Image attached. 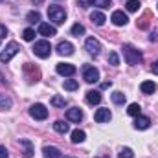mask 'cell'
<instances>
[{
    "instance_id": "obj_24",
    "label": "cell",
    "mask_w": 158,
    "mask_h": 158,
    "mask_svg": "<svg viewBox=\"0 0 158 158\" xmlns=\"http://www.w3.org/2000/svg\"><path fill=\"white\" fill-rule=\"evenodd\" d=\"M52 105L57 107V109H64V107H66V99L61 98V96H53V98H52Z\"/></svg>"
},
{
    "instance_id": "obj_26",
    "label": "cell",
    "mask_w": 158,
    "mask_h": 158,
    "mask_svg": "<svg viewBox=\"0 0 158 158\" xmlns=\"http://www.w3.org/2000/svg\"><path fill=\"white\" fill-rule=\"evenodd\" d=\"M63 86H64V90H77V88H79V83L76 81V79H64Z\"/></svg>"
},
{
    "instance_id": "obj_30",
    "label": "cell",
    "mask_w": 158,
    "mask_h": 158,
    "mask_svg": "<svg viewBox=\"0 0 158 158\" xmlns=\"http://www.w3.org/2000/svg\"><path fill=\"white\" fill-rule=\"evenodd\" d=\"M22 39L28 40V42H31V40L35 39V30H31V28H26V30L22 31Z\"/></svg>"
},
{
    "instance_id": "obj_39",
    "label": "cell",
    "mask_w": 158,
    "mask_h": 158,
    "mask_svg": "<svg viewBox=\"0 0 158 158\" xmlns=\"http://www.w3.org/2000/svg\"><path fill=\"white\" fill-rule=\"evenodd\" d=\"M151 70H153V74H156V76H158V61H155V63H153Z\"/></svg>"
},
{
    "instance_id": "obj_11",
    "label": "cell",
    "mask_w": 158,
    "mask_h": 158,
    "mask_svg": "<svg viewBox=\"0 0 158 158\" xmlns=\"http://www.w3.org/2000/svg\"><path fill=\"white\" fill-rule=\"evenodd\" d=\"M57 53L59 55H72L74 53V44L68 42V40H61L57 44Z\"/></svg>"
},
{
    "instance_id": "obj_29",
    "label": "cell",
    "mask_w": 158,
    "mask_h": 158,
    "mask_svg": "<svg viewBox=\"0 0 158 158\" xmlns=\"http://www.w3.org/2000/svg\"><path fill=\"white\" fill-rule=\"evenodd\" d=\"M26 20H28V22H31V24L39 22V20H40V13H39V11H30V13L26 15Z\"/></svg>"
},
{
    "instance_id": "obj_34",
    "label": "cell",
    "mask_w": 158,
    "mask_h": 158,
    "mask_svg": "<svg viewBox=\"0 0 158 158\" xmlns=\"http://www.w3.org/2000/svg\"><path fill=\"white\" fill-rule=\"evenodd\" d=\"M149 17H151V13L145 11V13H143V19L138 22V26H140V28H147V20H149Z\"/></svg>"
},
{
    "instance_id": "obj_13",
    "label": "cell",
    "mask_w": 158,
    "mask_h": 158,
    "mask_svg": "<svg viewBox=\"0 0 158 158\" xmlns=\"http://www.w3.org/2000/svg\"><path fill=\"white\" fill-rule=\"evenodd\" d=\"M42 155H44V158H64L63 153H61L57 147H53V145H46V147L42 149Z\"/></svg>"
},
{
    "instance_id": "obj_7",
    "label": "cell",
    "mask_w": 158,
    "mask_h": 158,
    "mask_svg": "<svg viewBox=\"0 0 158 158\" xmlns=\"http://www.w3.org/2000/svg\"><path fill=\"white\" fill-rule=\"evenodd\" d=\"M85 48H86V52H88L90 55H99V52H101V42L98 39H94V37H88V39L85 40Z\"/></svg>"
},
{
    "instance_id": "obj_28",
    "label": "cell",
    "mask_w": 158,
    "mask_h": 158,
    "mask_svg": "<svg viewBox=\"0 0 158 158\" xmlns=\"http://www.w3.org/2000/svg\"><path fill=\"white\" fill-rule=\"evenodd\" d=\"M72 35H74V37H81V35H85V26H83V24H74V26H72Z\"/></svg>"
},
{
    "instance_id": "obj_9",
    "label": "cell",
    "mask_w": 158,
    "mask_h": 158,
    "mask_svg": "<svg viewBox=\"0 0 158 158\" xmlns=\"http://www.w3.org/2000/svg\"><path fill=\"white\" fill-rule=\"evenodd\" d=\"M39 35H42V37H53V35H57V30H55V26H52L48 22H40Z\"/></svg>"
},
{
    "instance_id": "obj_3",
    "label": "cell",
    "mask_w": 158,
    "mask_h": 158,
    "mask_svg": "<svg viewBox=\"0 0 158 158\" xmlns=\"http://www.w3.org/2000/svg\"><path fill=\"white\" fill-rule=\"evenodd\" d=\"M19 50H20V46H19L17 42H9V44H6V48L0 52V63H9V61L19 53Z\"/></svg>"
},
{
    "instance_id": "obj_4",
    "label": "cell",
    "mask_w": 158,
    "mask_h": 158,
    "mask_svg": "<svg viewBox=\"0 0 158 158\" xmlns=\"http://www.w3.org/2000/svg\"><path fill=\"white\" fill-rule=\"evenodd\" d=\"M33 53L40 57V59H46L52 55V44L48 40H37L35 46H33Z\"/></svg>"
},
{
    "instance_id": "obj_27",
    "label": "cell",
    "mask_w": 158,
    "mask_h": 158,
    "mask_svg": "<svg viewBox=\"0 0 158 158\" xmlns=\"http://www.w3.org/2000/svg\"><path fill=\"white\" fill-rule=\"evenodd\" d=\"M112 101H114L116 105H123V103H125V94L119 92V90L112 92Z\"/></svg>"
},
{
    "instance_id": "obj_15",
    "label": "cell",
    "mask_w": 158,
    "mask_h": 158,
    "mask_svg": "<svg viewBox=\"0 0 158 158\" xmlns=\"http://www.w3.org/2000/svg\"><path fill=\"white\" fill-rule=\"evenodd\" d=\"M149 125H151V119L147 116H136V119H134V127L138 131H145V129H149Z\"/></svg>"
},
{
    "instance_id": "obj_8",
    "label": "cell",
    "mask_w": 158,
    "mask_h": 158,
    "mask_svg": "<svg viewBox=\"0 0 158 158\" xmlns=\"http://www.w3.org/2000/svg\"><path fill=\"white\" fill-rule=\"evenodd\" d=\"M55 70H57L59 76H64V77H70V76L76 74V66L74 64H68V63H59Z\"/></svg>"
},
{
    "instance_id": "obj_38",
    "label": "cell",
    "mask_w": 158,
    "mask_h": 158,
    "mask_svg": "<svg viewBox=\"0 0 158 158\" xmlns=\"http://www.w3.org/2000/svg\"><path fill=\"white\" fill-rule=\"evenodd\" d=\"M6 35H7V30H6V26L0 24V42H2V39H6Z\"/></svg>"
},
{
    "instance_id": "obj_21",
    "label": "cell",
    "mask_w": 158,
    "mask_h": 158,
    "mask_svg": "<svg viewBox=\"0 0 158 158\" xmlns=\"http://www.w3.org/2000/svg\"><path fill=\"white\" fill-rule=\"evenodd\" d=\"M11 105H13L11 98L6 94H0V110H7V109H11Z\"/></svg>"
},
{
    "instance_id": "obj_2",
    "label": "cell",
    "mask_w": 158,
    "mask_h": 158,
    "mask_svg": "<svg viewBox=\"0 0 158 158\" xmlns=\"http://www.w3.org/2000/svg\"><path fill=\"white\" fill-rule=\"evenodd\" d=\"M48 19H50L53 24H64V20H66V11H64L61 6H50V7H48Z\"/></svg>"
},
{
    "instance_id": "obj_25",
    "label": "cell",
    "mask_w": 158,
    "mask_h": 158,
    "mask_svg": "<svg viewBox=\"0 0 158 158\" xmlns=\"http://www.w3.org/2000/svg\"><path fill=\"white\" fill-rule=\"evenodd\" d=\"M140 6H142V4H140V0H127V6H125V7H127V11H129V13H134V11H138V9H140Z\"/></svg>"
},
{
    "instance_id": "obj_36",
    "label": "cell",
    "mask_w": 158,
    "mask_h": 158,
    "mask_svg": "<svg viewBox=\"0 0 158 158\" xmlns=\"http://www.w3.org/2000/svg\"><path fill=\"white\" fill-rule=\"evenodd\" d=\"M77 4L83 7V9H86V7H90V6H92V0H77Z\"/></svg>"
},
{
    "instance_id": "obj_12",
    "label": "cell",
    "mask_w": 158,
    "mask_h": 158,
    "mask_svg": "<svg viewBox=\"0 0 158 158\" xmlns=\"http://www.w3.org/2000/svg\"><path fill=\"white\" fill-rule=\"evenodd\" d=\"M110 118H112V114H110L109 109H98L96 114H94V119L98 123H107V121H110Z\"/></svg>"
},
{
    "instance_id": "obj_6",
    "label": "cell",
    "mask_w": 158,
    "mask_h": 158,
    "mask_svg": "<svg viewBox=\"0 0 158 158\" xmlns=\"http://www.w3.org/2000/svg\"><path fill=\"white\" fill-rule=\"evenodd\" d=\"M30 116L33 119H46L48 118V109L42 105V103H35V105H31L30 107Z\"/></svg>"
},
{
    "instance_id": "obj_41",
    "label": "cell",
    "mask_w": 158,
    "mask_h": 158,
    "mask_svg": "<svg viewBox=\"0 0 158 158\" xmlns=\"http://www.w3.org/2000/svg\"><path fill=\"white\" fill-rule=\"evenodd\" d=\"M70 158H72V156H70Z\"/></svg>"
},
{
    "instance_id": "obj_17",
    "label": "cell",
    "mask_w": 158,
    "mask_h": 158,
    "mask_svg": "<svg viewBox=\"0 0 158 158\" xmlns=\"http://www.w3.org/2000/svg\"><path fill=\"white\" fill-rule=\"evenodd\" d=\"M90 20H92L96 26H103L105 20H107V17H105L101 11H92V13H90Z\"/></svg>"
},
{
    "instance_id": "obj_18",
    "label": "cell",
    "mask_w": 158,
    "mask_h": 158,
    "mask_svg": "<svg viewBox=\"0 0 158 158\" xmlns=\"http://www.w3.org/2000/svg\"><path fill=\"white\" fill-rule=\"evenodd\" d=\"M140 90H142L143 94H153V92L156 90V85H155L153 81H143V83L140 85Z\"/></svg>"
},
{
    "instance_id": "obj_23",
    "label": "cell",
    "mask_w": 158,
    "mask_h": 158,
    "mask_svg": "<svg viewBox=\"0 0 158 158\" xmlns=\"http://www.w3.org/2000/svg\"><path fill=\"white\" fill-rule=\"evenodd\" d=\"M140 112H142V107H140L138 103H131L129 109H127V114H129V116H134V118L140 116Z\"/></svg>"
},
{
    "instance_id": "obj_14",
    "label": "cell",
    "mask_w": 158,
    "mask_h": 158,
    "mask_svg": "<svg viewBox=\"0 0 158 158\" xmlns=\"http://www.w3.org/2000/svg\"><path fill=\"white\" fill-rule=\"evenodd\" d=\"M101 101V92L99 90H88L86 92V103L88 105H98Z\"/></svg>"
},
{
    "instance_id": "obj_1",
    "label": "cell",
    "mask_w": 158,
    "mask_h": 158,
    "mask_svg": "<svg viewBox=\"0 0 158 158\" xmlns=\"http://www.w3.org/2000/svg\"><path fill=\"white\" fill-rule=\"evenodd\" d=\"M123 57H125V63L127 64H140L142 61H143V55H142V52L140 50H136L132 44H123Z\"/></svg>"
},
{
    "instance_id": "obj_37",
    "label": "cell",
    "mask_w": 158,
    "mask_h": 158,
    "mask_svg": "<svg viewBox=\"0 0 158 158\" xmlns=\"http://www.w3.org/2000/svg\"><path fill=\"white\" fill-rule=\"evenodd\" d=\"M0 158H9V153L4 145H0Z\"/></svg>"
},
{
    "instance_id": "obj_20",
    "label": "cell",
    "mask_w": 158,
    "mask_h": 158,
    "mask_svg": "<svg viewBox=\"0 0 158 158\" xmlns=\"http://www.w3.org/2000/svg\"><path fill=\"white\" fill-rule=\"evenodd\" d=\"M20 145L24 147V156L26 158H31L33 156V145L30 140H20Z\"/></svg>"
},
{
    "instance_id": "obj_31",
    "label": "cell",
    "mask_w": 158,
    "mask_h": 158,
    "mask_svg": "<svg viewBox=\"0 0 158 158\" xmlns=\"http://www.w3.org/2000/svg\"><path fill=\"white\" fill-rule=\"evenodd\" d=\"M110 4H112V0H92V6H98V7H101V9L110 7Z\"/></svg>"
},
{
    "instance_id": "obj_22",
    "label": "cell",
    "mask_w": 158,
    "mask_h": 158,
    "mask_svg": "<svg viewBox=\"0 0 158 158\" xmlns=\"http://www.w3.org/2000/svg\"><path fill=\"white\" fill-rule=\"evenodd\" d=\"M85 138H86V134H85L83 131H79V129H76V131L72 132V143H83Z\"/></svg>"
},
{
    "instance_id": "obj_16",
    "label": "cell",
    "mask_w": 158,
    "mask_h": 158,
    "mask_svg": "<svg viewBox=\"0 0 158 158\" xmlns=\"http://www.w3.org/2000/svg\"><path fill=\"white\" fill-rule=\"evenodd\" d=\"M66 118L70 121H74V123H79L83 119V110L81 109H68L66 110Z\"/></svg>"
},
{
    "instance_id": "obj_35",
    "label": "cell",
    "mask_w": 158,
    "mask_h": 158,
    "mask_svg": "<svg viewBox=\"0 0 158 158\" xmlns=\"http://www.w3.org/2000/svg\"><path fill=\"white\" fill-rule=\"evenodd\" d=\"M24 70H26V72H33V66H31V64L28 63V64L24 66ZM37 77H40V72H39V70H35V76H33V81H39Z\"/></svg>"
},
{
    "instance_id": "obj_5",
    "label": "cell",
    "mask_w": 158,
    "mask_h": 158,
    "mask_svg": "<svg viewBox=\"0 0 158 158\" xmlns=\"http://www.w3.org/2000/svg\"><path fill=\"white\" fill-rule=\"evenodd\" d=\"M83 79L86 81V83H98L99 81V70L98 68H94V66H90V64H85L83 66Z\"/></svg>"
},
{
    "instance_id": "obj_19",
    "label": "cell",
    "mask_w": 158,
    "mask_h": 158,
    "mask_svg": "<svg viewBox=\"0 0 158 158\" xmlns=\"http://www.w3.org/2000/svg\"><path fill=\"white\" fill-rule=\"evenodd\" d=\"M53 129L59 132V134H66L68 131H70V127H68V123H64L63 119H57L55 123H53Z\"/></svg>"
},
{
    "instance_id": "obj_33",
    "label": "cell",
    "mask_w": 158,
    "mask_h": 158,
    "mask_svg": "<svg viewBox=\"0 0 158 158\" xmlns=\"http://www.w3.org/2000/svg\"><path fill=\"white\" fill-rule=\"evenodd\" d=\"M109 63L112 64V66H118L119 64V57L116 52H112V53H109Z\"/></svg>"
},
{
    "instance_id": "obj_40",
    "label": "cell",
    "mask_w": 158,
    "mask_h": 158,
    "mask_svg": "<svg viewBox=\"0 0 158 158\" xmlns=\"http://www.w3.org/2000/svg\"><path fill=\"white\" fill-rule=\"evenodd\" d=\"M110 85H112V83H110V81H105V83H103V85H101V86H103V88H109V86H110Z\"/></svg>"
},
{
    "instance_id": "obj_32",
    "label": "cell",
    "mask_w": 158,
    "mask_h": 158,
    "mask_svg": "<svg viewBox=\"0 0 158 158\" xmlns=\"http://www.w3.org/2000/svg\"><path fill=\"white\" fill-rule=\"evenodd\" d=\"M119 158H134V153H132V149H129V147H123L121 151H119Z\"/></svg>"
},
{
    "instance_id": "obj_10",
    "label": "cell",
    "mask_w": 158,
    "mask_h": 158,
    "mask_svg": "<svg viewBox=\"0 0 158 158\" xmlns=\"http://www.w3.org/2000/svg\"><path fill=\"white\" fill-rule=\"evenodd\" d=\"M110 20H112V24L114 26H125L127 22H129V17L123 13V11H114L112 15H110Z\"/></svg>"
}]
</instances>
